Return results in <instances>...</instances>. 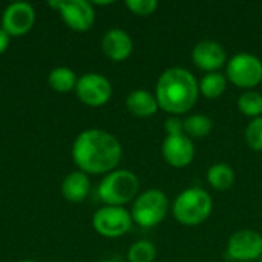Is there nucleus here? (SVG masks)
<instances>
[{
    "label": "nucleus",
    "mask_w": 262,
    "mask_h": 262,
    "mask_svg": "<svg viewBox=\"0 0 262 262\" xmlns=\"http://www.w3.org/2000/svg\"><path fill=\"white\" fill-rule=\"evenodd\" d=\"M71 154L78 170L88 175H106L120 164L123 149L111 132L103 129H86L74 140Z\"/></svg>",
    "instance_id": "nucleus-1"
},
{
    "label": "nucleus",
    "mask_w": 262,
    "mask_h": 262,
    "mask_svg": "<svg viewBox=\"0 0 262 262\" xmlns=\"http://www.w3.org/2000/svg\"><path fill=\"white\" fill-rule=\"evenodd\" d=\"M198 95L200 83L195 75L184 68H169L157 81L155 97L158 106L172 115H181L190 111Z\"/></svg>",
    "instance_id": "nucleus-2"
},
{
    "label": "nucleus",
    "mask_w": 262,
    "mask_h": 262,
    "mask_svg": "<svg viewBox=\"0 0 262 262\" xmlns=\"http://www.w3.org/2000/svg\"><path fill=\"white\" fill-rule=\"evenodd\" d=\"M212 209L213 200L207 190L201 187H189L173 201L172 213L183 226H200L210 216Z\"/></svg>",
    "instance_id": "nucleus-3"
},
{
    "label": "nucleus",
    "mask_w": 262,
    "mask_h": 262,
    "mask_svg": "<svg viewBox=\"0 0 262 262\" xmlns=\"http://www.w3.org/2000/svg\"><path fill=\"white\" fill-rule=\"evenodd\" d=\"M140 180L127 169H115L104 175L100 181L97 193L106 206H118L130 203L138 196Z\"/></svg>",
    "instance_id": "nucleus-4"
},
{
    "label": "nucleus",
    "mask_w": 262,
    "mask_h": 262,
    "mask_svg": "<svg viewBox=\"0 0 262 262\" xmlns=\"http://www.w3.org/2000/svg\"><path fill=\"white\" fill-rule=\"evenodd\" d=\"M169 200L164 192L158 189H149L138 195L134 201L130 215L134 223L141 227H155L167 215Z\"/></svg>",
    "instance_id": "nucleus-5"
},
{
    "label": "nucleus",
    "mask_w": 262,
    "mask_h": 262,
    "mask_svg": "<svg viewBox=\"0 0 262 262\" xmlns=\"http://www.w3.org/2000/svg\"><path fill=\"white\" fill-rule=\"evenodd\" d=\"M226 77L238 88L250 89L262 81V61L259 57L239 52L235 54L226 66Z\"/></svg>",
    "instance_id": "nucleus-6"
},
{
    "label": "nucleus",
    "mask_w": 262,
    "mask_h": 262,
    "mask_svg": "<svg viewBox=\"0 0 262 262\" xmlns=\"http://www.w3.org/2000/svg\"><path fill=\"white\" fill-rule=\"evenodd\" d=\"M132 215L124 207L103 206L92 216L94 230L104 238H120L132 227Z\"/></svg>",
    "instance_id": "nucleus-7"
},
{
    "label": "nucleus",
    "mask_w": 262,
    "mask_h": 262,
    "mask_svg": "<svg viewBox=\"0 0 262 262\" xmlns=\"http://www.w3.org/2000/svg\"><path fill=\"white\" fill-rule=\"evenodd\" d=\"M49 6L57 9L66 26L75 32H86L94 26L95 9L88 0H54Z\"/></svg>",
    "instance_id": "nucleus-8"
},
{
    "label": "nucleus",
    "mask_w": 262,
    "mask_h": 262,
    "mask_svg": "<svg viewBox=\"0 0 262 262\" xmlns=\"http://www.w3.org/2000/svg\"><path fill=\"white\" fill-rule=\"evenodd\" d=\"M75 94L78 100L86 106L100 107L111 100L112 84L104 75L98 72H88L78 78Z\"/></svg>",
    "instance_id": "nucleus-9"
},
{
    "label": "nucleus",
    "mask_w": 262,
    "mask_h": 262,
    "mask_svg": "<svg viewBox=\"0 0 262 262\" xmlns=\"http://www.w3.org/2000/svg\"><path fill=\"white\" fill-rule=\"evenodd\" d=\"M227 256L238 262H253L262 258V235L250 229L235 232L229 238Z\"/></svg>",
    "instance_id": "nucleus-10"
},
{
    "label": "nucleus",
    "mask_w": 262,
    "mask_h": 262,
    "mask_svg": "<svg viewBox=\"0 0 262 262\" xmlns=\"http://www.w3.org/2000/svg\"><path fill=\"white\" fill-rule=\"evenodd\" d=\"M35 23V11L28 2H14L8 5L2 15V28L11 37L25 35Z\"/></svg>",
    "instance_id": "nucleus-11"
},
{
    "label": "nucleus",
    "mask_w": 262,
    "mask_h": 262,
    "mask_svg": "<svg viewBox=\"0 0 262 262\" xmlns=\"http://www.w3.org/2000/svg\"><path fill=\"white\" fill-rule=\"evenodd\" d=\"M161 152L164 160L173 167H186L193 161L195 146L193 141L186 135H167L163 141Z\"/></svg>",
    "instance_id": "nucleus-12"
},
{
    "label": "nucleus",
    "mask_w": 262,
    "mask_h": 262,
    "mask_svg": "<svg viewBox=\"0 0 262 262\" xmlns=\"http://www.w3.org/2000/svg\"><path fill=\"white\" fill-rule=\"evenodd\" d=\"M192 60L196 68L207 72H216L226 64L227 51L215 40H201L192 51Z\"/></svg>",
    "instance_id": "nucleus-13"
},
{
    "label": "nucleus",
    "mask_w": 262,
    "mask_h": 262,
    "mask_svg": "<svg viewBox=\"0 0 262 262\" xmlns=\"http://www.w3.org/2000/svg\"><path fill=\"white\" fill-rule=\"evenodd\" d=\"M132 49L134 43L130 35L120 28L109 29L101 38V51L112 61L126 60L132 54Z\"/></svg>",
    "instance_id": "nucleus-14"
},
{
    "label": "nucleus",
    "mask_w": 262,
    "mask_h": 262,
    "mask_svg": "<svg viewBox=\"0 0 262 262\" xmlns=\"http://www.w3.org/2000/svg\"><path fill=\"white\" fill-rule=\"evenodd\" d=\"M91 192V180L81 170L71 172L61 183V195L69 203H81Z\"/></svg>",
    "instance_id": "nucleus-15"
},
{
    "label": "nucleus",
    "mask_w": 262,
    "mask_h": 262,
    "mask_svg": "<svg viewBox=\"0 0 262 262\" xmlns=\"http://www.w3.org/2000/svg\"><path fill=\"white\" fill-rule=\"evenodd\" d=\"M126 107L132 115L140 117V118L152 117L160 109L157 97L152 95L149 91H144V89L132 91L126 97Z\"/></svg>",
    "instance_id": "nucleus-16"
},
{
    "label": "nucleus",
    "mask_w": 262,
    "mask_h": 262,
    "mask_svg": "<svg viewBox=\"0 0 262 262\" xmlns=\"http://www.w3.org/2000/svg\"><path fill=\"white\" fill-rule=\"evenodd\" d=\"M77 81H78V78H77L75 72L68 66H57L48 75V84L55 92H60V94L75 91Z\"/></svg>",
    "instance_id": "nucleus-17"
},
{
    "label": "nucleus",
    "mask_w": 262,
    "mask_h": 262,
    "mask_svg": "<svg viewBox=\"0 0 262 262\" xmlns=\"http://www.w3.org/2000/svg\"><path fill=\"white\" fill-rule=\"evenodd\" d=\"M235 170L226 163L213 164L207 170V183L216 190H229L235 184Z\"/></svg>",
    "instance_id": "nucleus-18"
},
{
    "label": "nucleus",
    "mask_w": 262,
    "mask_h": 262,
    "mask_svg": "<svg viewBox=\"0 0 262 262\" xmlns=\"http://www.w3.org/2000/svg\"><path fill=\"white\" fill-rule=\"evenodd\" d=\"M227 89V77L221 72H209L200 81V92L206 98H218Z\"/></svg>",
    "instance_id": "nucleus-19"
},
{
    "label": "nucleus",
    "mask_w": 262,
    "mask_h": 262,
    "mask_svg": "<svg viewBox=\"0 0 262 262\" xmlns=\"http://www.w3.org/2000/svg\"><path fill=\"white\" fill-rule=\"evenodd\" d=\"M183 123H184V134L193 138H204L213 129L212 118L203 114H193L187 117Z\"/></svg>",
    "instance_id": "nucleus-20"
},
{
    "label": "nucleus",
    "mask_w": 262,
    "mask_h": 262,
    "mask_svg": "<svg viewBox=\"0 0 262 262\" xmlns=\"http://www.w3.org/2000/svg\"><path fill=\"white\" fill-rule=\"evenodd\" d=\"M238 107L247 117H253V118L262 117V94L256 91L244 92L238 98Z\"/></svg>",
    "instance_id": "nucleus-21"
},
{
    "label": "nucleus",
    "mask_w": 262,
    "mask_h": 262,
    "mask_svg": "<svg viewBox=\"0 0 262 262\" xmlns=\"http://www.w3.org/2000/svg\"><path fill=\"white\" fill-rule=\"evenodd\" d=\"M157 258V249L150 241L141 239L134 243L127 250L129 262H154Z\"/></svg>",
    "instance_id": "nucleus-22"
},
{
    "label": "nucleus",
    "mask_w": 262,
    "mask_h": 262,
    "mask_svg": "<svg viewBox=\"0 0 262 262\" xmlns=\"http://www.w3.org/2000/svg\"><path fill=\"white\" fill-rule=\"evenodd\" d=\"M246 143L250 149L262 152V117L253 118L246 127Z\"/></svg>",
    "instance_id": "nucleus-23"
},
{
    "label": "nucleus",
    "mask_w": 262,
    "mask_h": 262,
    "mask_svg": "<svg viewBox=\"0 0 262 262\" xmlns=\"http://www.w3.org/2000/svg\"><path fill=\"white\" fill-rule=\"evenodd\" d=\"M124 5L132 14L141 15V17L154 14L157 11V8H158L157 0H126Z\"/></svg>",
    "instance_id": "nucleus-24"
},
{
    "label": "nucleus",
    "mask_w": 262,
    "mask_h": 262,
    "mask_svg": "<svg viewBox=\"0 0 262 262\" xmlns=\"http://www.w3.org/2000/svg\"><path fill=\"white\" fill-rule=\"evenodd\" d=\"M167 135H183L184 134V123L178 117H170L166 121Z\"/></svg>",
    "instance_id": "nucleus-25"
},
{
    "label": "nucleus",
    "mask_w": 262,
    "mask_h": 262,
    "mask_svg": "<svg viewBox=\"0 0 262 262\" xmlns=\"http://www.w3.org/2000/svg\"><path fill=\"white\" fill-rule=\"evenodd\" d=\"M9 43H11V35L3 28H0V55L9 48Z\"/></svg>",
    "instance_id": "nucleus-26"
},
{
    "label": "nucleus",
    "mask_w": 262,
    "mask_h": 262,
    "mask_svg": "<svg viewBox=\"0 0 262 262\" xmlns=\"http://www.w3.org/2000/svg\"><path fill=\"white\" fill-rule=\"evenodd\" d=\"M18 262H35V261H31V259H23V261H18Z\"/></svg>",
    "instance_id": "nucleus-27"
},
{
    "label": "nucleus",
    "mask_w": 262,
    "mask_h": 262,
    "mask_svg": "<svg viewBox=\"0 0 262 262\" xmlns=\"http://www.w3.org/2000/svg\"><path fill=\"white\" fill-rule=\"evenodd\" d=\"M101 262H115V261H111V259H106V261H101Z\"/></svg>",
    "instance_id": "nucleus-28"
}]
</instances>
